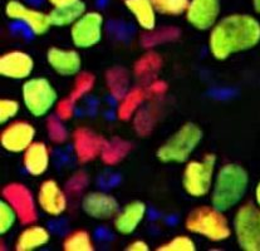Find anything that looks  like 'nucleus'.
<instances>
[{
  "instance_id": "c85d7f7f",
  "label": "nucleus",
  "mask_w": 260,
  "mask_h": 251,
  "mask_svg": "<svg viewBox=\"0 0 260 251\" xmlns=\"http://www.w3.org/2000/svg\"><path fill=\"white\" fill-rule=\"evenodd\" d=\"M95 84V77L92 73L88 72H81L79 75L76 76V81H74L73 88L68 94V97L77 103L81 100L84 96L91 93L92 89L94 88Z\"/></svg>"
},
{
  "instance_id": "e433bc0d",
  "label": "nucleus",
  "mask_w": 260,
  "mask_h": 251,
  "mask_svg": "<svg viewBox=\"0 0 260 251\" xmlns=\"http://www.w3.org/2000/svg\"><path fill=\"white\" fill-rule=\"evenodd\" d=\"M74 111H76V103L70 97L59 99L55 105V115L62 121L71 120L74 115Z\"/></svg>"
},
{
  "instance_id": "cd10ccee",
  "label": "nucleus",
  "mask_w": 260,
  "mask_h": 251,
  "mask_svg": "<svg viewBox=\"0 0 260 251\" xmlns=\"http://www.w3.org/2000/svg\"><path fill=\"white\" fill-rule=\"evenodd\" d=\"M64 251H93L94 244L89 231L83 229L74 230L63 240Z\"/></svg>"
},
{
  "instance_id": "a19ab883",
  "label": "nucleus",
  "mask_w": 260,
  "mask_h": 251,
  "mask_svg": "<svg viewBox=\"0 0 260 251\" xmlns=\"http://www.w3.org/2000/svg\"><path fill=\"white\" fill-rule=\"evenodd\" d=\"M254 196H255V203L260 207V181L258 182L255 187V191H254Z\"/></svg>"
},
{
  "instance_id": "4c0bfd02",
  "label": "nucleus",
  "mask_w": 260,
  "mask_h": 251,
  "mask_svg": "<svg viewBox=\"0 0 260 251\" xmlns=\"http://www.w3.org/2000/svg\"><path fill=\"white\" fill-rule=\"evenodd\" d=\"M146 93H147V98L156 99L161 98L166 94L167 89V83L165 81H161V79H153L150 83H147V87H146Z\"/></svg>"
},
{
  "instance_id": "0eeeda50",
  "label": "nucleus",
  "mask_w": 260,
  "mask_h": 251,
  "mask_svg": "<svg viewBox=\"0 0 260 251\" xmlns=\"http://www.w3.org/2000/svg\"><path fill=\"white\" fill-rule=\"evenodd\" d=\"M233 234L241 250L260 251V207L256 203L246 202L238 208Z\"/></svg>"
},
{
  "instance_id": "1a4fd4ad",
  "label": "nucleus",
  "mask_w": 260,
  "mask_h": 251,
  "mask_svg": "<svg viewBox=\"0 0 260 251\" xmlns=\"http://www.w3.org/2000/svg\"><path fill=\"white\" fill-rule=\"evenodd\" d=\"M2 199L10 203L17 211L19 223L23 225H31L38 220V203L30 190L19 182H12L2 189Z\"/></svg>"
},
{
  "instance_id": "20e7f679",
  "label": "nucleus",
  "mask_w": 260,
  "mask_h": 251,
  "mask_svg": "<svg viewBox=\"0 0 260 251\" xmlns=\"http://www.w3.org/2000/svg\"><path fill=\"white\" fill-rule=\"evenodd\" d=\"M203 137V129L196 123H185L158 147L156 157L162 163H186Z\"/></svg>"
},
{
  "instance_id": "a211bd4d",
  "label": "nucleus",
  "mask_w": 260,
  "mask_h": 251,
  "mask_svg": "<svg viewBox=\"0 0 260 251\" xmlns=\"http://www.w3.org/2000/svg\"><path fill=\"white\" fill-rule=\"evenodd\" d=\"M47 62L57 75L62 77L77 76L82 70V58L74 49L52 47L47 52Z\"/></svg>"
},
{
  "instance_id": "423d86ee",
  "label": "nucleus",
  "mask_w": 260,
  "mask_h": 251,
  "mask_svg": "<svg viewBox=\"0 0 260 251\" xmlns=\"http://www.w3.org/2000/svg\"><path fill=\"white\" fill-rule=\"evenodd\" d=\"M22 100L25 110L36 118L49 115L58 103V92L44 77L28 78L22 86Z\"/></svg>"
},
{
  "instance_id": "f03ea898",
  "label": "nucleus",
  "mask_w": 260,
  "mask_h": 251,
  "mask_svg": "<svg viewBox=\"0 0 260 251\" xmlns=\"http://www.w3.org/2000/svg\"><path fill=\"white\" fill-rule=\"evenodd\" d=\"M249 187V173L239 163H226L215 175L210 192L211 205L226 211L240 203Z\"/></svg>"
},
{
  "instance_id": "473e14b6",
  "label": "nucleus",
  "mask_w": 260,
  "mask_h": 251,
  "mask_svg": "<svg viewBox=\"0 0 260 251\" xmlns=\"http://www.w3.org/2000/svg\"><path fill=\"white\" fill-rule=\"evenodd\" d=\"M17 221H19L17 211L8 201L2 199L0 201V234L4 236L5 234L12 231Z\"/></svg>"
},
{
  "instance_id": "39448f33",
  "label": "nucleus",
  "mask_w": 260,
  "mask_h": 251,
  "mask_svg": "<svg viewBox=\"0 0 260 251\" xmlns=\"http://www.w3.org/2000/svg\"><path fill=\"white\" fill-rule=\"evenodd\" d=\"M216 156L208 153L201 160L187 161L182 172V189L187 196L203 199L213 189L216 175Z\"/></svg>"
},
{
  "instance_id": "37998d69",
  "label": "nucleus",
  "mask_w": 260,
  "mask_h": 251,
  "mask_svg": "<svg viewBox=\"0 0 260 251\" xmlns=\"http://www.w3.org/2000/svg\"><path fill=\"white\" fill-rule=\"evenodd\" d=\"M8 2H10V0H8Z\"/></svg>"
},
{
  "instance_id": "7c9ffc66",
  "label": "nucleus",
  "mask_w": 260,
  "mask_h": 251,
  "mask_svg": "<svg viewBox=\"0 0 260 251\" xmlns=\"http://www.w3.org/2000/svg\"><path fill=\"white\" fill-rule=\"evenodd\" d=\"M156 121H157V113L153 108L140 110L135 116V129L142 137L148 136L152 132Z\"/></svg>"
},
{
  "instance_id": "ddd939ff",
  "label": "nucleus",
  "mask_w": 260,
  "mask_h": 251,
  "mask_svg": "<svg viewBox=\"0 0 260 251\" xmlns=\"http://www.w3.org/2000/svg\"><path fill=\"white\" fill-rule=\"evenodd\" d=\"M36 128L26 121H13L3 128L0 144L7 152L23 153L36 138Z\"/></svg>"
},
{
  "instance_id": "2eb2a0df",
  "label": "nucleus",
  "mask_w": 260,
  "mask_h": 251,
  "mask_svg": "<svg viewBox=\"0 0 260 251\" xmlns=\"http://www.w3.org/2000/svg\"><path fill=\"white\" fill-rule=\"evenodd\" d=\"M73 138V150L79 162L87 163L101 157L108 139L95 133L92 129L81 127L77 128L72 134Z\"/></svg>"
},
{
  "instance_id": "c756f323",
  "label": "nucleus",
  "mask_w": 260,
  "mask_h": 251,
  "mask_svg": "<svg viewBox=\"0 0 260 251\" xmlns=\"http://www.w3.org/2000/svg\"><path fill=\"white\" fill-rule=\"evenodd\" d=\"M158 14L166 17H179L186 13L190 0H151Z\"/></svg>"
},
{
  "instance_id": "bb28decb",
  "label": "nucleus",
  "mask_w": 260,
  "mask_h": 251,
  "mask_svg": "<svg viewBox=\"0 0 260 251\" xmlns=\"http://www.w3.org/2000/svg\"><path fill=\"white\" fill-rule=\"evenodd\" d=\"M180 35H181V30L179 28L165 26V28L146 31V34L141 39V43L145 48H152V47L160 46V44L176 41L180 38Z\"/></svg>"
},
{
  "instance_id": "f257e3e1",
  "label": "nucleus",
  "mask_w": 260,
  "mask_h": 251,
  "mask_svg": "<svg viewBox=\"0 0 260 251\" xmlns=\"http://www.w3.org/2000/svg\"><path fill=\"white\" fill-rule=\"evenodd\" d=\"M260 42V23L250 14L234 13L224 18L210 30L209 52L216 60H226L237 53L253 49Z\"/></svg>"
},
{
  "instance_id": "a878e982",
  "label": "nucleus",
  "mask_w": 260,
  "mask_h": 251,
  "mask_svg": "<svg viewBox=\"0 0 260 251\" xmlns=\"http://www.w3.org/2000/svg\"><path fill=\"white\" fill-rule=\"evenodd\" d=\"M131 144L128 141L115 137L107 142L101 155V160L105 165L115 166L127 157V155L131 152Z\"/></svg>"
},
{
  "instance_id": "b1692460",
  "label": "nucleus",
  "mask_w": 260,
  "mask_h": 251,
  "mask_svg": "<svg viewBox=\"0 0 260 251\" xmlns=\"http://www.w3.org/2000/svg\"><path fill=\"white\" fill-rule=\"evenodd\" d=\"M162 67V58L155 52H147L143 54L134 67V75L140 81L150 83L151 81L156 79V75Z\"/></svg>"
},
{
  "instance_id": "4be33fe9",
  "label": "nucleus",
  "mask_w": 260,
  "mask_h": 251,
  "mask_svg": "<svg viewBox=\"0 0 260 251\" xmlns=\"http://www.w3.org/2000/svg\"><path fill=\"white\" fill-rule=\"evenodd\" d=\"M86 12V3L83 0H77L71 4L52 8V10L48 14H49L50 23L53 26L66 28V26L73 25Z\"/></svg>"
},
{
  "instance_id": "f3484780",
  "label": "nucleus",
  "mask_w": 260,
  "mask_h": 251,
  "mask_svg": "<svg viewBox=\"0 0 260 251\" xmlns=\"http://www.w3.org/2000/svg\"><path fill=\"white\" fill-rule=\"evenodd\" d=\"M147 213V206L140 200H135L124 205L116 218L113 219V227L119 235H132L143 223Z\"/></svg>"
},
{
  "instance_id": "2f4dec72",
  "label": "nucleus",
  "mask_w": 260,
  "mask_h": 251,
  "mask_svg": "<svg viewBox=\"0 0 260 251\" xmlns=\"http://www.w3.org/2000/svg\"><path fill=\"white\" fill-rule=\"evenodd\" d=\"M64 121L60 120L57 115L50 116L47 121V132L48 137L50 138V141L53 144L57 145H63L64 142H67V139L70 138V133H68L67 128L63 125Z\"/></svg>"
},
{
  "instance_id": "9b49d317",
  "label": "nucleus",
  "mask_w": 260,
  "mask_h": 251,
  "mask_svg": "<svg viewBox=\"0 0 260 251\" xmlns=\"http://www.w3.org/2000/svg\"><path fill=\"white\" fill-rule=\"evenodd\" d=\"M38 207L48 216L58 218L63 215L68 207V194L55 180L43 181L37 192Z\"/></svg>"
},
{
  "instance_id": "79ce46f5",
  "label": "nucleus",
  "mask_w": 260,
  "mask_h": 251,
  "mask_svg": "<svg viewBox=\"0 0 260 251\" xmlns=\"http://www.w3.org/2000/svg\"><path fill=\"white\" fill-rule=\"evenodd\" d=\"M253 8L255 13L260 14V0H253Z\"/></svg>"
},
{
  "instance_id": "dca6fc26",
  "label": "nucleus",
  "mask_w": 260,
  "mask_h": 251,
  "mask_svg": "<svg viewBox=\"0 0 260 251\" xmlns=\"http://www.w3.org/2000/svg\"><path fill=\"white\" fill-rule=\"evenodd\" d=\"M34 70V59L23 50H10L0 57V76L13 81H26Z\"/></svg>"
},
{
  "instance_id": "7ed1b4c3",
  "label": "nucleus",
  "mask_w": 260,
  "mask_h": 251,
  "mask_svg": "<svg viewBox=\"0 0 260 251\" xmlns=\"http://www.w3.org/2000/svg\"><path fill=\"white\" fill-rule=\"evenodd\" d=\"M185 229L192 235L208 239L213 242H221L233 235V226L224 211L215 206H199L191 210L185 219Z\"/></svg>"
},
{
  "instance_id": "ea45409f",
  "label": "nucleus",
  "mask_w": 260,
  "mask_h": 251,
  "mask_svg": "<svg viewBox=\"0 0 260 251\" xmlns=\"http://www.w3.org/2000/svg\"><path fill=\"white\" fill-rule=\"evenodd\" d=\"M47 2L49 3L53 8H54V7H62V5L71 4V3L77 2V0H47Z\"/></svg>"
},
{
  "instance_id": "9d476101",
  "label": "nucleus",
  "mask_w": 260,
  "mask_h": 251,
  "mask_svg": "<svg viewBox=\"0 0 260 251\" xmlns=\"http://www.w3.org/2000/svg\"><path fill=\"white\" fill-rule=\"evenodd\" d=\"M4 12L8 19L25 24L26 28L34 35H44L53 26L48 13L29 7V5L24 4L20 0H10V2H8L7 5H5Z\"/></svg>"
},
{
  "instance_id": "72a5a7b5",
  "label": "nucleus",
  "mask_w": 260,
  "mask_h": 251,
  "mask_svg": "<svg viewBox=\"0 0 260 251\" xmlns=\"http://www.w3.org/2000/svg\"><path fill=\"white\" fill-rule=\"evenodd\" d=\"M157 251H196V244L187 235H177L165 244L160 245Z\"/></svg>"
},
{
  "instance_id": "5701e85b",
  "label": "nucleus",
  "mask_w": 260,
  "mask_h": 251,
  "mask_svg": "<svg viewBox=\"0 0 260 251\" xmlns=\"http://www.w3.org/2000/svg\"><path fill=\"white\" fill-rule=\"evenodd\" d=\"M146 98H147V93H146V89L143 87H135V88L129 89L126 96L118 103V120L124 121V122L132 120L140 111V107L143 104Z\"/></svg>"
},
{
  "instance_id": "6e6552de",
  "label": "nucleus",
  "mask_w": 260,
  "mask_h": 251,
  "mask_svg": "<svg viewBox=\"0 0 260 251\" xmlns=\"http://www.w3.org/2000/svg\"><path fill=\"white\" fill-rule=\"evenodd\" d=\"M105 18L100 12H86L71 26L72 43L78 49H89L103 38Z\"/></svg>"
},
{
  "instance_id": "412c9836",
  "label": "nucleus",
  "mask_w": 260,
  "mask_h": 251,
  "mask_svg": "<svg viewBox=\"0 0 260 251\" xmlns=\"http://www.w3.org/2000/svg\"><path fill=\"white\" fill-rule=\"evenodd\" d=\"M50 241V232L41 225H28L19 234L15 241L17 251H34L44 247Z\"/></svg>"
},
{
  "instance_id": "f8f14e48",
  "label": "nucleus",
  "mask_w": 260,
  "mask_h": 251,
  "mask_svg": "<svg viewBox=\"0 0 260 251\" xmlns=\"http://www.w3.org/2000/svg\"><path fill=\"white\" fill-rule=\"evenodd\" d=\"M220 13L221 0H190L185 18L192 28L205 31L219 22Z\"/></svg>"
},
{
  "instance_id": "f704fd0d",
  "label": "nucleus",
  "mask_w": 260,
  "mask_h": 251,
  "mask_svg": "<svg viewBox=\"0 0 260 251\" xmlns=\"http://www.w3.org/2000/svg\"><path fill=\"white\" fill-rule=\"evenodd\" d=\"M20 104L18 100L12 98H2L0 100V123L7 125L14 120L19 113Z\"/></svg>"
},
{
  "instance_id": "c9c22d12",
  "label": "nucleus",
  "mask_w": 260,
  "mask_h": 251,
  "mask_svg": "<svg viewBox=\"0 0 260 251\" xmlns=\"http://www.w3.org/2000/svg\"><path fill=\"white\" fill-rule=\"evenodd\" d=\"M89 184V177L84 171H78L68 180L67 182V194L78 195L82 194L87 189Z\"/></svg>"
},
{
  "instance_id": "393cba45",
  "label": "nucleus",
  "mask_w": 260,
  "mask_h": 251,
  "mask_svg": "<svg viewBox=\"0 0 260 251\" xmlns=\"http://www.w3.org/2000/svg\"><path fill=\"white\" fill-rule=\"evenodd\" d=\"M108 92L115 99L121 100L129 91V72L123 67H113L106 73Z\"/></svg>"
},
{
  "instance_id": "58836bf2",
  "label": "nucleus",
  "mask_w": 260,
  "mask_h": 251,
  "mask_svg": "<svg viewBox=\"0 0 260 251\" xmlns=\"http://www.w3.org/2000/svg\"><path fill=\"white\" fill-rule=\"evenodd\" d=\"M127 251H148L150 246L147 245V242H145L143 240H135V241L129 242L126 247Z\"/></svg>"
},
{
  "instance_id": "aec40b11",
  "label": "nucleus",
  "mask_w": 260,
  "mask_h": 251,
  "mask_svg": "<svg viewBox=\"0 0 260 251\" xmlns=\"http://www.w3.org/2000/svg\"><path fill=\"white\" fill-rule=\"evenodd\" d=\"M124 7L145 31H151L157 25V10L151 0H124Z\"/></svg>"
},
{
  "instance_id": "4468645a",
  "label": "nucleus",
  "mask_w": 260,
  "mask_h": 251,
  "mask_svg": "<svg viewBox=\"0 0 260 251\" xmlns=\"http://www.w3.org/2000/svg\"><path fill=\"white\" fill-rule=\"evenodd\" d=\"M81 207L88 218L94 220H113L118 213L119 202L112 195L102 191H91L83 195Z\"/></svg>"
},
{
  "instance_id": "6ab92c4d",
  "label": "nucleus",
  "mask_w": 260,
  "mask_h": 251,
  "mask_svg": "<svg viewBox=\"0 0 260 251\" xmlns=\"http://www.w3.org/2000/svg\"><path fill=\"white\" fill-rule=\"evenodd\" d=\"M50 149L43 141H34L23 152V167L33 177L43 176L49 170Z\"/></svg>"
}]
</instances>
